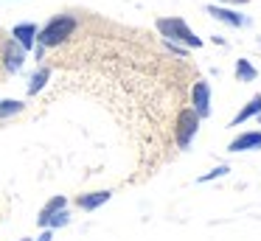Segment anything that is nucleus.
I'll use <instances>...</instances> for the list:
<instances>
[{"instance_id": "423d86ee", "label": "nucleus", "mask_w": 261, "mask_h": 241, "mask_svg": "<svg viewBox=\"0 0 261 241\" xmlns=\"http://www.w3.org/2000/svg\"><path fill=\"white\" fill-rule=\"evenodd\" d=\"M205 11H208L211 17H216V20H222V22H227V25H233V28H242L244 22H247L242 14H236V11H230V9H222V6H208Z\"/></svg>"}, {"instance_id": "9d476101", "label": "nucleus", "mask_w": 261, "mask_h": 241, "mask_svg": "<svg viewBox=\"0 0 261 241\" xmlns=\"http://www.w3.org/2000/svg\"><path fill=\"white\" fill-rule=\"evenodd\" d=\"M110 199V191H96V194H85L79 196V207H85V210H96L98 205H104V202Z\"/></svg>"}, {"instance_id": "7ed1b4c3", "label": "nucleus", "mask_w": 261, "mask_h": 241, "mask_svg": "<svg viewBox=\"0 0 261 241\" xmlns=\"http://www.w3.org/2000/svg\"><path fill=\"white\" fill-rule=\"evenodd\" d=\"M197 126H199V115L194 110H182L180 118H177V143L180 149H186L191 143V138L197 135Z\"/></svg>"}, {"instance_id": "6ab92c4d", "label": "nucleus", "mask_w": 261, "mask_h": 241, "mask_svg": "<svg viewBox=\"0 0 261 241\" xmlns=\"http://www.w3.org/2000/svg\"><path fill=\"white\" fill-rule=\"evenodd\" d=\"M23 241H31V238H23Z\"/></svg>"}, {"instance_id": "20e7f679", "label": "nucleus", "mask_w": 261, "mask_h": 241, "mask_svg": "<svg viewBox=\"0 0 261 241\" xmlns=\"http://www.w3.org/2000/svg\"><path fill=\"white\" fill-rule=\"evenodd\" d=\"M194 112H197L199 118L211 115V87H208V82L194 84Z\"/></svg>"}, {"instance_id": "f03ea898", "label": "nucleus", "mask_w": 261, "mask_h": 241, "mask_svg": "<svg viewBox=\"0 0 261 241\" xmlns=\"http://www.w3.org/2000/svg\"><path fill=\"white\" fill-rule=\"evenodd\" d=\"M158 28L163 37L169 39H180V42L191 45V48H199L202 45V39L194 37V31L186 25V20H180V17H171V20H158Z\"/></svg>"}, {"instance_id": "9b49d317", "label": "nucleus", "mask_w": 261, "mask_h": 241, "mask_svg": "<svg viewBox=\"0 0 261 241\" xmlns=\"http://www.w3.org/2000/svg\"><path fill=\"white\" fill-rule=\"evenodd\" d=\"M48 78H51V70H48V67H40V70H37L34 76H31L29 95H37V93H40V90L45 87V82H48Z\"/></svg>"}, {"instance_id": "f8f14e48", "label": "nucleus", "mask_w": 261, "mask_h": 241, "mask_svg": "<svg viewBox=\"0 0 261 241\" xmlns=\"http://www.w3.org/2000/svg\"><path fill=\"white\" fill-rule=\"evenodd\" d=\"M236 76H239V82H253V78H255V67L250 65L247 59H239V65H236Z\"/></svg>"}, {"instance_id": "a211bd4d", "label": "nucleus", "mask_w": 261, "mask_h": 241, "mask_svg": "<svg viewBox=\"0 0 261 241\" xmlns=\"http://www.w3.org/2000/svg\"><path fill=\"white\" fill-rule=\"evenodd\" d=\"M230 3H247V0H230Z\"/></svg>"}, {"instance_id": "39448f33", "label": "nucleus", "mask_w": 261, "mask_h": 241, "mask_svg": "<svg viewBox=\"0 0 261 241\" xmlns=\"http://www.w3.org/2000/svg\"><path fill=\"white\" fill-rule=\"evenodd\" d=\"M12 37H14V42H17L23 50H31L34 42H37V25L34 22H20V25L12 28Z\"/></svg>"}, {"instance_id": "f257e3e1", "label": "nucleus", "mask_w": 261, "mask_h": 241, "mask_svg": "<svg viewBox=\"0 0 261 241\" xmlns=\"http://www.w3.org/2000/svg\"><path fill=\"white\" fill-rule=\"evenodd\" d=\"M73 31H76V20H73V17H68V14L54 17V20L48 22L42 31H37V42H40L42 48H51V45L65 42V39H68Z\"/></svg>"}, {"instance_id": "0eeeda50", "label": "nucleus", "mask_w": 261, "mask_h": 241, "mask_svg": "<svg viewBox=\"0 0 261 241\" xmlns=\"http://www.w3.org/2000/svg\"><path fill=\"white\" fill-rule=\"evenodd\" d=\"M230 151H250V149H261V132H247L242 138H236L230 146Z\"/></svg>"}, {"instance_id": "2eb2a0df", "label": "nucleus", "mask_w": 261, "mask_h": 241, "mask_svg": "<svg viewBox=\"0 0 261 241\" xmlns=\"http://www.w3.org/2000/svg\"><path fill=\"white\" fill-rule=\"evenodd\" d=\"M70 222V216H68V213H65V207H62V210H57V213H51V216H48L45 219V222H42V227H62V224H68Z\"/></svg>"}, {"instance_id": "f3484780", "label": "nucleus", "mask_w": 261, "mask_h": 241, "mask_svg": "<svg viewBox=\"0 0 261 241\" xmlns=\"http://www.w3.org/2000/svg\"><path fill=\"white\" fill-rule=\"evenodd\" d=\"M51 238H54V233H51V230H45V233H42L37 241H51Z\"/></svg>"}, {"instance_id": "ddd939ff", "label": "nucleus", "mask_w": 261, "mask_h": 241, "mask_svg": "<svg viewBox=\"0 0 261 241\" xmlns=\"http://www.w3.org/2000/svg\"><path fill=\"white\" fill-rule=\"evenodd\" d=\"M23 101H0V118H9V115H17V112H23Z\"/></svg>"}, {"instance_id": "1a4fd4ad", "label": "nucleus", "mask_w": 261, "mask_h": 241, "mask_svg": "<svg viewBox=\"0 0 261 241\" xmlns=\"http://www.w3.org/2000/svg\"><path fill=\"white\" fill-rule=\"evenodd\" d=\"M23 59H25V50L12 39V42L6 45V67L9 70H20V67H23Z\"/></svg>"}, {"instance_id": "6e6552de", "label": "nucleus", "mask_w": 261, "mask_h": 241, "mask_svg": "<svg viewBox=\"0 0 261 241\" xmlns=\"http://www.w3.org/2000/svg\"><path fill=\"white\" fill-rule=\"evenodd\" d=\"M253 115H261V95H253V98L244 104V110L230 121V126H239V123H244L247 118H253Z\"/></svg>"}, {"instance_id": "4468645a", "label": "nucleus", "mask_w": 261, "mask_h": 241, "mask_svg": "<svg viewBox=\"0 0 261 241\" xmlns=\"http://www.w3.org/2000/svg\"><path fill=\"white\" fill-rule=\"evenodd\" d=\"M62 207H65V196H54V199H51V202H48V205H45V207H42V213H40V224H42V222H45V219H48V216H51V213H57V210H62Z\"/></svg>"}, {"instance_id": "dca6fc26", "label": "nucleus", "mask_w": 261, "mask_h": 241, "mask_svg": "<svg viewBox=\"0 0 261 241\" xmlns=\"http://www.w3.org/2000/svg\"><path fill=\"white\" fill-rule=\"evenodd\" d=\"M227 171H230L227 166H219V168H214L211 174H205V177H199V182H208V179H214V177H225Z\"/></svg>"}]
</instances>
